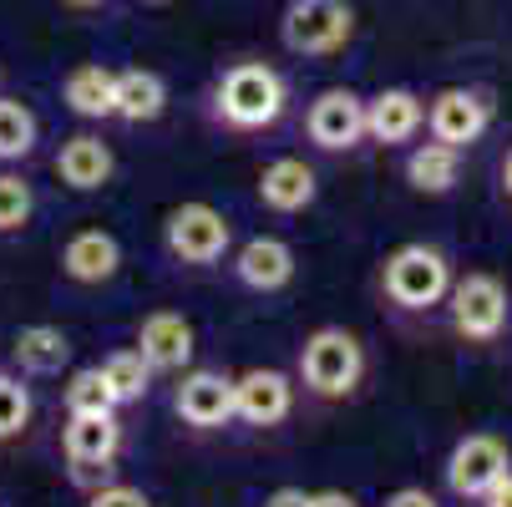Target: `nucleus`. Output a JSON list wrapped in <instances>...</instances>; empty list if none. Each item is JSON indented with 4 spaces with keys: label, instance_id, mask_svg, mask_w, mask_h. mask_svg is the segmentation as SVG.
Instances as JSON below:
<instances>
[{
    "label": "nucleus",
    "instance_id": "nucleus-1",
    "mask_svg": "<svg viewBox=\"0 0 512 507\" xmlns=\"http://www.w3.org/2000/svg\"><path fill=\"white\" fill-rule=\"evenodd\" d=\"M284 112H289L284 71L269 66V61H254V56L224 66L203 92V122L218 137H239V142L264 137L284 122Z\"/></svg>",
    "mask_w": 512,
    "mask_h": 507
},
{
    "label": "nucleus",
    "instance_id": "nucleus-2",
    "mask_svg": "<svg viewBox=\"0 0 512 507\" xmlns=\"http://www.w3.org/2000/svg\"><path fill=\"white\" fill-rule=\"evenodd\" d=\"M452 279H457V264L442 244H426V239L396 244L376 264V300L401 330H416L431 315H442V305L452 295Z\"/></svg>",
    "mask_w": 512,
    "mask_h": 507
},
{
    "label": "nucleus",
    "instance_id": "nucleus-3",
    "mask_svg": "<svg viewBox=\"0 0 512 507\" xmlns=\"http://www.w3.org/2000/svg\"><path fill=\"white\" fill-rule=\"evenodd\" d=\"M295 391L330 411V406H345L365 391V381H371V350H365V340L345 325H315L300 350H295Z\"/></svg>",
    "mask_w": 512,
    "mask_h": 507
},
{
    "label": "nucleus",
    "instance_id": "nucleus-4",
    "mask_svg": "<svg viewBox=\"0 0 512 507\" xmlns=\"http://www.w3.org/2000/svg\"><path fill=\"white\" fill-rule=\"evenodd\" d=\"M447 330L462 350L492 355L512 340V289L492 269H467L452 279V295L442 305Z\"/></svg>",
    "mask_w": 512,
    "mask_h": 507
},
{
    "label": "nucleus",
    "instance_id": "nucleus-5",
    "mask_svg": "<svg viewBox=\"0 0 512 507\" xmlns=\"http://www.w3.org/2000/svg\"><path fill=\"white\" fill-rule=\"evenodd\" d=\"M163 254L178 269H193V274L229 264V254H234V219L224 208L203 203V198L178 203V208H168V219H163Z\"/></svg>",
    "mask_w": 512,
    "mask_h": 507
},
{
    "label": "nucleus",
    "instance_id": "nucleus-6",
    "mask_svg": "<svg viewBox=\"0 0 512 507\" xmlns=\"http://www.w3.org/2000/svg\"><path fill=\"white\" fill-rule=\"evenodd\" d=\"M122 447H127L122 411L66 416V426H61V462H66L71 487L92 492V487L112 482L117 477V462H122Z\"/></svg>",
    "mask_w": 512,
    "mask_h": 507
},
{
    "label": "nucleus",
    "instance_id": "nucleus-7",
    "mask_svg": "<svg viewBox=\"0 0 512 507\" xmlns=\"http://www.w3.org/2000/svg\"><path fill=\"white\" fill-rule=\"evenodd\" d=\"M350 36H355L350 0H289L279 16V46L300 61H325L345 51Z\"/></svg>",
    "mask_w": 512,
    "mask_h": 507
},
{
    "label": "nucleus",
    "instance_id": "nucleus-8",
    "mask_svg": "<svg viewBox=\"0 0 512 507\" xmlns=\"http://www.w3.org/2000/svg\"><path fill=\"white\" fill-rule=\"evenodd\" d=\"M512 472V447H507V437H497V431H467V437L447 452V462H442V487H447V497L452 502H462V507H472L497 477H507Z\"/></svg>",
    "mask_w": 512,
    "mask_h": 507
},
{
    "label": "nucleus",
    "instance_id": "nucleus-9",
    "mask_svg": "<svg viewBox=\"0 0 512 507\" xmlns=\"http://www.w3.org/2000/svg\"><path fill=\"white\" fill-rule=\"evenodd\" d=\"M305 142L325 158H350L365 148V97L350 87H325L305 107Z\"/></svg>",
    "mask_w": 512,
    "mask_h": 507
},
{
    "label": "nucleus",
    "instance_id": "nucleus-10",
    "mask_svg": "<svg viewBox=\"0 0 512 507\" xmlns=\"http://www.w3.org/2000/svg\"><path fill=\"white\" fill-rule=\"evenodd\" d=\"M492 117H497V102H492L487 87H442L426 102V137L467 153L487 137Z\"/></svg>",
    "mask_w": 512,
    "mask_h": 507
},
{
    "label": "nucleus",
    "instance_id": "nucleus-11",
    "mask_svg": "<svg viewBox=\"0 0 512 507\" xmlns=\"http://www.w3.org/2000/svg\"><path fill=\"white\" fill-rule=\"evenodd\" d=\"M173 416L198 431V437H213V431L234 426V376L213 371V366H188L173 376Z\"/></svg>",
    "mask_w": 512,
    "mask_h": 507
},
{
    "label": "nucleus",
    "instance_id": "nucleus-12",
    "mask_svg": "<svg viewBox=\"0 0 512 507\" xmlns=\"http://www.w3.org/2000/svg\"><path fill=\"white\" fill-rule=\"evenodd\" d=\"M229 274H234V284L244 289V295L269 300V295H284V289L295 284L300 254H295V244H284L279 234H254V239H244L229 254Z\"/></svg>",
    "mask_w": 512,
    "mask_h": 507
},
{
    "label": "nucleus",
    "instance_id": "nucleus-13",
    "mask_svg": "<svg viewBox=\"0 0 512 507\" xmlns=\"http://www.w3.org/2000/svg\"><path fill=\"white\" fill-rule=\"evenodd\" d=\"M300 406L295 376L274 371V366H254L244 376H234V421H244L249 431H279Z\"/></svg>",
    "mask_w": 512,
    "mask_h": 507
},
{
    "label": "nucleus",
    "instance_id": "nucleus-14",
    "mask_svg": "<svg viewBox=\"0 0 512 507\" xmlns=\"http://www.w3.org/2000/svg\"><path fill=\"white\" fill-rule=\"evenodd\" d=\"M132 350L153 366V376H178V371L193 366V355H198V330L178 310H153V315L137 320Z\"/></svg>",
    "mask_w": 512,
    "mask_h": 507
},
{
    "label": "nucleus",
    "instance_id": "nucleus-15",
    "mask_svg": "<svg viewBox=\"0 0 512 507\" xmlns=\"http://www.w3.org/2000/svg\"><path fill=\"white\" fill-rule=\"evenodd\" d=\"M426 132V97L411 87H386L365 97V142H376L386 153H401Z\"/></svg>",
    "mask_w": 512,
    "mask_h": 507
},
{
    "label": "nucleus",
    "instance_id": "nucleus-16",
    "mask_svg": "<svg viewBox=\"0 0 512 507\" xmlns=\"http://www.w3.org/2000/svg\"><path fill=\"white\" fill-rule=\"evenodd\" d=\"M320 198V173L315 163L305 158H274L259 168V183H254V203L274 219H300L305 208H315Z\"/></svg>",
    "mask_w": 512,
    "mask_h": 507
},
{
    "label": "nucleus",
    "instance_id": "nucleus-17",
    "mask_svg": "<svg viewBox=\"0 0 512 507\" xmlns=\"http://www.w3.org/2000/svg\"><path fill=\"white\" fill-rule=\"evenodd\" d=\"M51 173L71 193H102L117 178V153H112V142L102 132H71V137H61V148L51 158Z\"/></svg>",
    "mask_w": 512,
    "mask_h": 507
},
{
    "label": "nucleus",
    "instance_id": "nucleus-18",
    "mask_svg": "<svg viewBox=\"0 0 512 507\" xmlns=\"http://www.w3.org/2000/svg\"><path fill=\"white\" fill-rule=\"evenodd\" d=\"M56 264H61V279H66V284L102 289V284H112V279L122 274V244H117V234H107V229H77V234L61 244Z\"/></svg>",
    "mask_w": 512,
    "mask_h": 507
},
{
    "label": "nucleus",
    "instance_id": "nucleus-19",
    "mask_svg": "<svg viewBox=\"0 0 512 507\" xmlns=\"http://www.w3.org/2000/svg\"><path fill=\"white\" fill-rule=\"evenodd\" d=\"M406 158H401V178H406V188L411 193H421V198H447V193H457V183H462V163H467V153H457V148H447V142H411V148H401Z\"/></svg>",
    "mask_w": 512,
    "mask_h": 507
},
{
    "label": "nucleus",
    "instance_id": "nucleus-20",
    "mask_svg": "<svg viewBox=\"0 0 512 507\" xmlns=\"http://www.w3.org/2000/svg\"><path fill=\"white\" fill-rule=\"evenodd\" d=\"M11 366L26 381H56L71 366V335L61 325H21L11 340Z\"/></svg>",
    "mask_w": 512,
    "mask_h": 507
},
{
    "label": "nucleus",
    "instance_id": "nucleus-21",
    "mask_svg": "<svg viewBox=\"0 0 512 507\" xmlns=\"http://www.w3.org/2000/svg\"><path fill=\"white\" fill-rule=\"evenodd\" d=\"M61 102L82 122H107L117 112V71L102 61H82L61 77Z\"/></svg>",
    "mask_w": 512,
    "mask_h": 507
},
{
    "label": "nucleus",
    "instance_id": "nucleus-22",
    "mask_svg": "<svg viewBox=\"0 0 512 507\" xmlns=\"http://www.w3.org/2000/svg\"><path fill=\"white\" fill-rule=\"evenodd\" d=\"M168 112V82L153 66H122L117 71V122L127 127H148Z\"/></svg>",
    "mask_w": 512,
    "mask_h": 507
},
{
    "label": "nucleus",
    "instance_id": "nucleus-23",
    "mask_svg": "<svg viewBox=\"0 0 512 507\" xmlns=\"http://www.w3.org/2000/svg\"><path fill=\"white\" fill-rule=\"evenodd\" d=\"M102 381H107V391H112V401H117V411H127V406H142L148 401V391H153V366L142 360L132 345H122V350H112L107 360H102Z\"/></svg>",
    "mask_w": 512,
    "mask_h": 507
},
{
    "label": "nucleus",
    "instance_id": "nucleus-24",
    "mask_svg": "<svg viewBox=\"0 0 512 507\" xmlns=\"http://www.w3.org/2000/svg\"><path fill=\"white\" fill-rule=\"evenodd\" d=\"M36 142H41V122L26 102H11V97H0V168H16L36 153Z\"/></svg>",
    "mask_w": 512,
    "mask_h": 507
},
{
    "label": "nucleus",
    "instance_id": "nucleus-25",
    "mask_svg": "<svg viewBox=\"0 0 512 507\" xmlns=\"http://www.w3.org/2000/svg\"><path fill=\"white\" fill-rule=\"evenodd\" d=\"M31 416H36V401H31V386L21 371H0V447L21 442L31 431Z\"/></svg>",
    "mask_w": 512,
    "mask_h": 507
},
{
    "label": "nucleus",
    "instance_id": "nucleus-26",
    "mask_svg": "<svg viewBox=\"0 0 512 507\" xmlns=\"http://www.w3.org/2000/svg\"><path fill=\"white\" fill-rule=\"evenodd\" d=\"M61 411L66 416H97V411H117L107 381H102V366H77L61 386Z\"/></svg>",
    "mask_w": 512,
    "mask_h": 507
},
{
    "label": "nucleus",
    "instance_id": "nucleus-27",
    "mask_svg": "<svg viewBox=\"0 0 512 507\" xmlns=\"http://www.w3.org/2000/svg\"><path fill=\"white\" fill-rule=\"evenodd\" d=\"M31 219H36V188H31V178L16 173V168H0V239L21 234Z\"/></svg>",
    "mask_w": 512,
    "mask_h": 507
},
{
    "label": "nucleus",
    "instance_id": "nucleus-28",
    "mask_svg": "<svg viewBox=\"0 0 512 507\" xmlns=\"http://www.w3.org/2000/svg\"><path fill=\"white\" fill-rule=\"evenodd\" d=\"M87 502L82 507H153V497L142 492V487H132V482H102V487H92V492H82Z\"/></svg>",
    "mask_w": 512,
    "mask_h": 507
},
{
    "label": "nucleus",
    "instance_id": "nucleus-29",
    "mask_svg": "<svg viewBox=\"0 0 512 507\" xmlns=\"http://www.w3.org/2000/svg\"><path fill=\"white\" fill-rule=\"evenodd\" d=\"M381 507H442V497H436L431 487H396Z\"/></svg>",
    "mask_w": 512,
    "mask_h": 507
},
{
    "label": "nucleus",
    "instance_id": "nucleus-30",
    "mask_svg": "<svg viewBox=\"0 0 512 507\" xmlns=\"http://www.w3.org/2000/svg\"><path fill=\"white\" fill-rule=\"evenodd\" d=\"M472 507H512V472H507V477H497V482L472 502Z\"/></svg>",
    "mask_w": 512,
    "mask_h": 507
},
{
    "label": "nucleus",
    "instance_id": "nucleus-31",
    "mask_svg": "<svg viewBox=\"0 0 512 507\" xmlns=\"http://www.w3.org/2000/svg\"><path fill=\"white\" fill-rule=\"evenodd\" d=\"M305 507H360V502L350 492H340V487H320V492L305 497Z\"/></svg>",
    "mask_w": 512,
    "mask_h": 507
},
{
    "label": "nucleus",
    "instance_id": "nucleus-32",
    "mask_svg": "<svg viewBox=\"0 0 512 507\" xmlns=\"http://www.w3.org/2000/svg\"><path fill=\"white\" fill-rule=\"evenodd\" d=\"M305 487H274L269 497H264V507H305Z\"/></svg>",
    "mask_w": 512,
    "mask_h": 507
},
{
    "label": "nucleus",
    "instance_id": "nucleus-33",
    "mask_svg": "<svg viewBox=\"0 0 512 507\" xmlns=\"http://www.w3.org/2000/svg\"><path fill=\"white\" fill-rule=\"evenodd\" d=\"M497 198L512 208V148L502 153V163H497Z\"/></svg>",
    "mask_w": 512,
    "mask_h": 507
},
{
    "label": "nucleus",
    "instance_id": "nucleus-34",
    "mask_svg": "<svg viewBox=\"0 0 512 507\" xmlns=\"http://www.w3.org/2000/svg\"><path fill=\"white\" fill-rule=\"evenodd\" d=\"M61 6H66V11H102L107 0H61Z\"/></svg>",
    "mask_w": 512,
    "mask_h": 507
},
{
    "label": "nucleus",
    "instance_id": "nucleus-35",
    "mask_svg": "<svg viewBox=\"0 0 512 507\" xmlns=\"http://www.w3.org/2000/svg\"><path fill=\"white\" fill-rule=\"evenodd\" d=\"M137 6H173V0H137Z\"/></svg>",
    "mask_w": 512,
    "mask_h": 507
}]
</instances>
